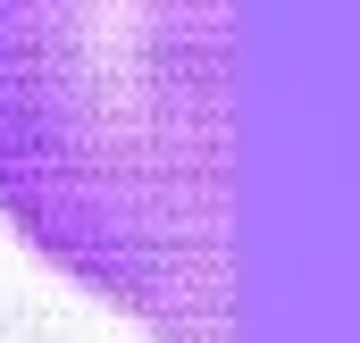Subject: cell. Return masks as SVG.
Masks as SVG:
<instances>
[{"instance_id":"cell-1","label":"cell","mask_w":360,"mask_h":343,"mask_svg":"<svg viewBox=\"0 0 360 343\" xmlns=\"http://www.w3.org/2000/svg\"><path fill=\"white\" fill-rule=\"evenodd\" d=\"M0 218L151 343H235V0H0Z\"/></svg>"}]
</instances>
